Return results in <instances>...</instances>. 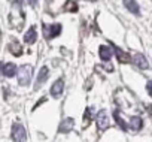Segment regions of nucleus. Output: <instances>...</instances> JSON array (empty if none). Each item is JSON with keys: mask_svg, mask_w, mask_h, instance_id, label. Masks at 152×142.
<instances>
[{"mask_svg": "<svg viewBox=\"0 0 152 142\" xmlns=\"http://www.w3.org/2000/svg\"><path fill=\"white\" fill-rule=\"evenodd\" d=\"M31 75H33V67H31L30 64H24V66L18 67V74H17V77H18V82H20V85H23V87L28 85L30 81H31Z\"/></svg>", "mask_w": 152, "mask_h": 142, "instance_id": "nucleus-1", "label": "nucleus"}, {"mask_svg": "<svg viewBox=\"0 0 152 142\" xmlns=\"http://www.w3.org/2000/svg\"><path fill=\"white\" fill-rule=\"evenodd\" d=\"M42 30H43V36L45 39H54L57 38L61 30H63V26L60 23H55V24H42Z\"/></svg>", "mask_w": 152, "mask_h": 142, "instance_id": "nucleus-2", "label": "nucleus"}, {"mask_svg": "<svg viewBox=\"0 0 152 142\" xmlns=\"http://www.w3.org/2000/svg\"><path fill=\"white\" fill-rule=\"evenodd\" d=\"M11 138L14 142H26L27 139V132L26 127L20 123H14L12 124V132H11Z\"/></svg>", "mask_w": 152, "mask_h": 142, "instance_id": "nucleus-3", "label": "nucleus"}, {"mask_svg": "<svg viewBox=\"0 0 152 142\" xmlns=\"http://www.w3.org/2000/svg\"><path fill=\"white\" fill-rule=\"evenodd\" d=\"M0 74L6 78H14L18 74V67L14 63H3L0 61Z\"/></svg>", "mask_w": 152, "mask_h": 142, "instance_id": "nucleus-4", "label": "nucleus"}, {"mask_svg": "<svg viewBox=\"0 0 152 142\" xmlns=\"http://www.w3.org/2000/svg\"><path fill=\"white\" fill-rule=\"evenodd\" d=\"M96 123H97V129L100 132H103V130H106L109 127V115H107L106 109L99 111V114L96 117Z\"/></svg>", "mask_w": 152, "mask_h": 142, "instance_id": "nucleus-5", "label": "nucleus"}, {"mask_svg": "<svg viewBox=\"0 0 152 142\" xmlns=\"http://www.w3.org/2000/svg\"><path fill=\"white\" fill-rule=\"evenodd\" d=\"M49 77V69L46 66H43L40 70H39V74H37V78H36V85H34V90H39L48 79Z\"/></svg>", "mask_w": 152, "mask_h": 142, "instance_id": "nucleus-6", "label": "nucleus"}, {"mask_svg": "<svg viewBox=\"0 0 152 142\" xmlns=\"http://www.w3.org/2000/svg\"><path fill=\"white\" fill-rule=\"evenodd\" d=\"M63 91H64V81L60 78V79H57L52 84V87H51V96L54 99H58V97H61Z\"/></svg>", "mask_w": 152, "mask_h": 142, "instance_id": "nucleus-7", "label": "nucleus"}, {"mask_svg": "<svg viewBox=\"0 0 152 142\" xmlns=\"http://www.w3.org/2000/svg\"><path fill=\"white\" fill-rule=\"evenodd\" d=\"M36 39H37V32H36V27L31 26V27L26 32V35H24V42L28 43V45H31V43L36 42Z\"/></svg>", "mask_w": 152, "mask_h": 142, "instance_id": "nucleus-8", "label": "nucleus"}, {"mask_svg": "<svg viewBox=\"0 0 152 142\" xmlns=\"http://www.w3.org/2000/svg\"><path fill=\"white\" fill-rule=\"evenodd\" d=\"M100 58L103 61H109L112 58V54H113V48L112 46H107V45H102L100 46Z\"/></svg>", "mask_w": 152, "mask_h": 142, "instance_id": "nucleus-9", "label": "nucleus"}, {"mask_svg": "<svg viewBox=\"0 0 152 142\" xmlns=\"http://www.w3.org/2000/svg\"><path fill=\"white\" fill-rule=\"evenodd\" d=\"M133 63H134L139 69H142V70H145V69H148V67H149L148 60H146V58H145V55H142V54H136V55L133 57Z\"/></svg>", "mask_w": 152, "mask_h": 142, "instance_id": "nucleus-10", "label": "nucleus"}, {"mask_svg": "<svg viewBox=\"0 0 152 142\" xmlns=\"http://www.w3.org/2000/svg\"><path fill=\"white\" fill-rule=\"evenodd\" d=\"M73 126H75V120H73V118H64V120L61 121L60 127H58V132L67 133V132H70V130L73 129Z\"/></svg>", "mask_w": 152, "mask_h": 142, "instance_id": "nucleus-11", "label": "nucleus"}, {"mask_svg": "<svg viewBox=\"0 0 152 142\" xmlns=\"http://www.w3.org/2000/svg\"><path fill=\"white\" fill-rule=\"evenodd\" d=\"M124 6L134 15L140 14V8H139V3L136 2V0H124Z\"/></svg>", "mask_w": 152, "mask_h": 142, "instance_id": "nucleus-12", "label": "nucleus"}, {"mask_svg": "<svg viewBox=\"0 0 152 142\" xmlns=\"http://www.w3.org/2000/svg\"><path fill=\"white\" fill-rule=\"evenodd\" d=\"M113 118H115V121H116V124L119 126V129L121 130H124V132H127L128 130V124L124 121V118H122V115H121V112L119 111H113Z\"/></svg>", "mask_w": 152, "mask_h": 142, "instance_id": "nucleus-13", "label": "nucleus"}, {"mask_svg": "<svg viewBox=\"0 0 152 142\" xmlns=\"http://www.w3.org/2000/svg\"><path fill=\"white\" fill-rule=\"evenodd\" d=\"M8 48H9V51L12 52V55H15V57H20V55L23 54V46H21V43L17 42V40H12Z\"/></svg>", "mask_w": 152, "mask_h": 142, "instance_id": "nucleus-14", "label": "nucleus"}, {"mask_svg": "<svg viewBox=\"0 0 152 142\" xmlns=\"http://www.w3.org/2000/svg\"><path fill=\"white\" fill-rule=\"evenodd\" d=\"M130 127H131V130L139 132V130L143 127L142 118H140V117H131V118H130Z\"/></svg>", "mask_w": 152, "mask_h": 142, "instance_id": "nucleus-15", "label": "nucleus"}, {"mask_svg": "<svg viewBox=\"0 0 152 142\" xmlns=\"http://www.w3.org/2000/svg\"><path fill=\"white\" fill-rule=\"evenodd\" d=\"M113 52L116 54V57L119 58V61H121V63H128V61H130V55H128L127 52H124L121 48L113 46Z\"/></svg>", "mask_w": 152, "mask_h": 142, "instance_id": "nucleus-16", "label": "nucleus"}, {"mask_svg": "<svg viewBox=\"0 0 152 142\" xmlns=\"http://www.w3.org/2000/svg\"><path fill=\"white\" fill-rule=\"evenodd\" d=\"M78 2L76 0H67L66 5H64V11L67 12H78Z\"/></svg>", "mask_w": 152, "mask_h": 142, "instance_id": "nucleus-17", "label": "nucleus"}, {"mask_svg": "<svg viewBox=\"0 0 152 142\" xmlns=\"http://www.w3.org/2000/svg\"><path fill=\"white\" fill-rule=\"evenodd\" d=\"M146 91H148V94L152 97V79L148 81V84H146Z\"/></svg>", "mask_w": 152, "mask_h": 142, "instance_id": "nucleus-18", "label": "nucleus"}, {"mask_svg": "<svg viewBox=\"0 0 152 142\" xmlns=\"http://www.w3.org/2000/svg\"><path fill=\"white\" fill-rule=\"evenodd\" d=\"M91 111H93V108H87V111H85V120L88 121V120H91L90 117H91Z\"/></svg>", "mask_w": 152, "mask_h": 142, "instance_id": "nucleus-19", "label": "nucleus"}, {"mask_svg": "<svg viewBox=\"0 0 152 142\" xmlns=\"http://www.w3.org/2000/svg\"><path fill=\"white\" fill-rule=\"evenodd\" d=\"M27 2H28L31 6H36V5H37V0H27Z\"/></svg>", "mask_w": 152, "mask_h": 142, "instance_id": "nucleus-20", "label": "nucleus"}, {"mask_svg": "<svg viewBox=\"0 0 152 142\" xmlns=\"http://www.w3.org/2000/svg\"><path fill=\"white\" fill-rule=\"evenodd\" d=\"M148 112H149V115L152 117V105H148Z\"/></svg>", "mask_w": 152, "mask_h": 142, "instance_id": "nucleus-21", "label": "nucleus"}, {"mask_svg": "<svg viewBox=\"0 0 152 142\" xmlns=\"http://www.w3.org/2000/svg\"><path fill=\"white\" fill-rule=\"evenodd\" d=\"M88 2H96V0H88Z\"/></svg>", "mask_w": 152, "mask_h": 142, "instance_id": "nucleus-22", "label": "nucleus"}, {"mask_svg": "<svg viewBox=\"0 0 152 142\" xmlns=\"http://www.w3.org/2000/svg\"><path fill=\"white\" fill-rule=\"evenodd\" d=\"M48 2H52V0H48Z\"/></svg>", "mask_w": 152, "mask_h": 142, "instance_id": "nucleus-23", "label": "nucleus"}]
</instances>
